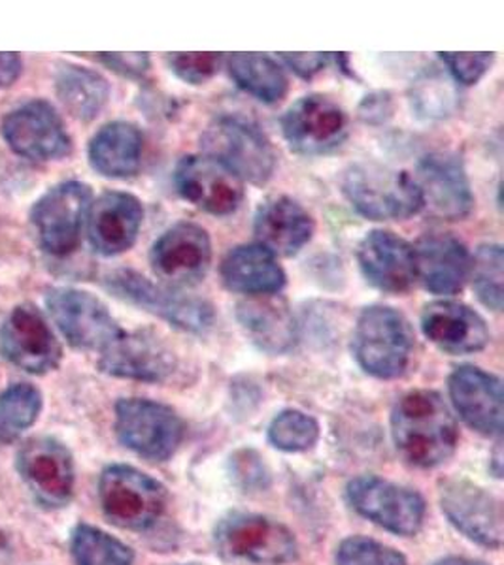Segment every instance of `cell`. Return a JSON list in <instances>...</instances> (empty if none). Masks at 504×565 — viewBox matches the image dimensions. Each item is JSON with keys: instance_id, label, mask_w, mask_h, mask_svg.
<instances>
[{"instance_id": "cell-39", "label": "cell", "mask_w": 504, "mask_h": 565, "mask_svg": "<svg viewBox=\"0 0 504 565\" xmlns=\"http://www.w3.org/2000/svg\"><path fill=\"white\" fill-rule=\"evenodd\" d=\"M442 63L463 85L479 84L495 61L493 53H442Z\"/></svg>"}, {"instance_id": "cell-29", "label": "cell", "mask_w": 504, "mask_h": 565, "mask_svg": "<svg viewBox=\"0 0 504 565\" xmlns=\"http://www.w3.org/2000/svg\"><path fill=\"white\" fill-rule=\"evenodd\" d=\"M144 138L140 129L127 121L104 125L90 141L91 167L114 180L130 178L143 162Z\"/></svg>"}, {"instance_id": "cell-20", "label": "cell", "mask_w": 504, "mask_h": 565, "mask_svg": "<svg viewBox=\"0 0 504 565\" xmlns=\"http://www.w3.org/2000/svg\"><path fill=\"white\" fill-rule=\"evenodd\" d=\"M98 367L122 380L161 383L176 370V356L154 332L122 334L104 349Z\"/></svg>"}, {"instance_id": "cell-3", "label": "cell", "mask_w": 504, "mask_h": 565, "mask_svg": "<svg viewBox=\"0 0 504 565\" xmlns=\"http://www.w3.org/2000/svg\"><path fill=\"white\" fill-rule=\"evenodd\" d=\"M343 193L370 221H401L423 207L420 189L407 172L380 164H356L344 172Z\"/></svg>"}, {"instance_id": "cell-5", "label": "cell", "mask_w": 504, "mask_h": 565, "mask_svg": "<svg viewBox=\"0 0 504 565\" xmlns=\"http://www.w3.org/2000/svg\"><path fill=\"white\" fill-rule=\"evenodd\" d=\"M98 495L106 519L125 530H148L167 505L161 482L129 466H112L98 482Z\"/></svg>"}, {"instance_id": "cell-27", "label": "cell", "mask_w": 504, "mask_h": 565, "mask_svg": "<svg viewBox=\"0 0 504 565\" xmlns=\"http://www.w3.org/2000/svg\"><path fill=\"white\" fill-rule=\"evenodd\" d=\"M237 317L253 343L266 353H287L297 341L295 317L282 298L252 296L237 306Z\"/></svg>"}, {"instance_id": "cell-6", "label": "cell", "mask_w": 504, "mask_h": 565, "mask_svg": "<svg viewBox=\"0 0 504 565\" xmlns=\"http://www.w3.org/2000/svg\"><path fill=\"white\" fill-rule=\"evenodd\" d=\"M104 287L119 300L161 317L186 332L202 334L212 328L213 308L207 300L157 287L136 271H112L104 279Z\"/></svg>"}, {"instance_id": "cell-37", "label": "cell", "mask_w": 504, "mask_h": 565, "mask_svg": "<svg viewBox=\"0 0 504 565\" xmlns=\"http://www.w3.org/2000/svg\"><path fill=\"white\" fill-rule=\"evenodd\" d=\"M336 565H408L401 554L365 537L344 541L336 553Z\"/></svg>"}, {"instance_id": "cell-12", "label": "cell", "mask_w": 504, "mask_h": 565, "mask_svg": "<svg viewBox=\"0 0 504 565\" xmlns=\"http://www.w3.org/2000/svg\"><path fill=\"white\" fill-rule=\"evenodd\" d=\"M2 136L13 153L33 161L63 159L72 149L65 122L45 100H31L8 114Z\"/></svg>"}, {"instance_id": "cell-38", "label": "cell", "mask_w": 504, "mask_h": 565, "mask_svg": "<svg viewBox=\"0 0 504 565\" xmlns=\"http://www.w3.org/2000/svg\"><path fill=\"white\" fill-rule=\"evenodd\" d=\"M221 57L216 53H176L168 57L170 71L188 84L201 85L218 72Z\"/></svg>"}, {"instance_id": "cell-14", "label": "cell", "mask_w": 504, "mask_h": 565, "mask_svg": "<svg viewBox=\"0 0 504 565\" xmlns=\"http://www.w3.org/2000/svg\"><path fill=\"white\" fill-rule=\"evenodd\" d=\"M18 471L44 508H63L74 492V462L65 445L53 437H33L20 449Z\"/></svg>"}, {"instance_id": "cell-10", "label": "cell", "mask_w": 504, "mask_h": 565, "mask_svg": "<svg viewBox=\"0 0 504 565\" xmlns=\"http://www.w3.org/2000/svg\"><path fill=\"white\" fill-rule=\"evenodd\" d=\"M216 543L229 558L253 564H287L297 558V541L287 527L259 514H233L220 522Z\"/></svg>"}, {"instance_id": "cell-17", "label": "cell", "mask_w": 504, "mask_h": 565, "mask_svg": "<svg viewBox=\"0 0 504 565\" xmlns=\"http://www.w3.org/2000/svg\"><path fill=\"white\" fill-rule=\"evenodd\" d=\"M416 185L420 189L423 206L447 221L469 217L474 206L471 183L458 154L431 153L418 164Z\"/></svg>"}, {"instance_id": "cell-43", "label": "cell", "mask_w": 504, "mask_h": 565, "mask_svg": "<svg viewBox=\"0 0 504 565\" xmlns=\"http://www.w3.org/2000/svg\"><path fill=\"white\" fill-rule=\"evenodd\" d=\"M23 63L18 53H0V89L15 84V79L21 76Z\"/></svg>"}, {"instance_id": "cell-1", "label": "cell", "mask_w": 504, "mask_h": 565, "mask_svg": "<svg viewBox=\"0 0 504 565\" xmlns=\"http://www.w3.org/2000/svg\"><path fill=\"white\" fill-rule=\"evenodd\" d=\"M391 428L397 449L418 468L447 462L458 445V424L447 402L433 391L402 396L395 405Z\"/></svg>"}, {"instance_id": "cell-34", "label": "cell", "mask_w": 504, "mask_h": 565, "mask_svg": "<svg viewBox=\"0 0 504 565\" xmlns=\"http://www.w3.org/2000/svg\"><path fill=\"white\" fill-rule=\"evenodd\" d=\"M503 247L480 245L472 263V281L480 302L493 311L503 308Z\"/></svg>"}, {"instance_id": "cell-15", "label": "cell", "mask_w": 504, "mask_h": 565, "mask_svg": "<svg viewBox=\"0 0 504 565\" xmlns=\"http://www.w3.org/2000/svg\"><path fill=\"white\" fill-rule=\"evenodd\" d=\"M348 498L363 516L389 532L414 535L423 524L426 503L421 495L378 477H359L349 482Z\"/></svg>"}, {"instance_id": "cell-2", "label": "cell", "mask_w": 504, "mask_h": 565, "mask_svg": "<svg viewBox=\"0 0 504 565\" xmlns=\"http://www.w3.org/2000/svg\"><path fill=\"white\" fill-rule=\"evenodd\" d=\"M208 159L227 168L240 181L263 185L276 168L271 140L255 122L240 116L216 117L201 138Z\"/></svg>"}, {"instance_id": "cell-42", "label": "cell", "mask_w": 504, "mask_h": 565, "mask_svg": "<svg viewBox=\"0 0 504 565\" xmlns=\"http://www.w3.org/2000/svg\"><path fill=\"white\" fill-rule=\"evenodd\" d=\"M359 114L367 122H381L391 116V98L388 93H375L363 100Z\"/></svg>"}, {"instance_id": "cell-9", "label": "cell", "mask_w": 504, "mask_h": 565, "mask_svg": "<svg viewBox=\"0 0 504 565\" xmlns=\"http://www.w3.org/2000/svg\"><path fill=\"white\" fill-rule=\"evenodd\" d=\"M90 207L91 189L80 181H65L48 191L31 212L42 249L55 257H66L78 249Z\"/></svg>"}, {"instance_id": "cell-41", "label": "cell", "mask_w": 504, "mask_h": 565, "mask_svg": "<svg viewBox=\"0 0 504 565\" xmlns=\"http://www.w3.org/2000/svg\"><path fill=\"white\" fill-rule=\"evenodd\" d=\"M329 55H322V53H298V55H282V61L285 65L290 66L292 71L297 72L301 77L316 76L317 72L324 71L325 65L329 63Z\"/></svg>"}, {"instance_id": "cell-8", "label": "cell", "mask_w": 504, "mask_h": 565, "mask_svg": "<svg viewBox=\"0 0 504 565\" xmlns=\"http://www.w3.org/2000/svg\"><path fill=\"white\" fill-rule=\"evenodd\" d=\"M45 306L61 334L74 349L104 351L124 334L116 319L97 296L85 290L57 287L48 290Z\"/></svg>"}, {"instance_id": "cell-4", "label": "cell", "mask_w": 504, "mask_h": 565, "mask_svg": "<svg viewBox=\"0 0 504 565\" xmlns=\"http://www.w3.org/2000/svg\"><path fill=\"white\" fill-rule=\"evenodd\" d=\"M351 349L365 372L380 380H393L408 367L414 351V334L410 322L397 309L370 306L357 319Z\"/></svg>"}, {"instance_id": "cell-31", "label": "cell", "mask_w": 504, "mask_h": 565, "mask_svg": "<svg viewBox=\"0 0 504 565\" xmlns=\"http://www.w3.org/2000/svg\"><path fill=\"white\" fill-rule=\"evenodd\" d=\"M227 66L240 89L261 103H279L287 93V77L274 58L258 53H237L227 58Z\"/></svg>"}, {"instance_id": "cell-26", "label": "cell", "mask_w": 504, "mask_h": 565, "mask_svg": "<svg viewBox=\"0 0 504 565\" xmlns=\"http://www.w3.org/2000/svg\"><path fill=\"white\" fill-rule=\"evenodd\" d=\"M253 232L259 245L274 257H293L311 242L314 221L295 200L276 196L259 207Z\"/></svg>"}, {"instance_id": "cell-35", "label": "cell", "mask_w": 504, "mask_h": 565, "mask_svg": "<svg viewBox=\"0 0 504 565\" xmlns=\"http://www.w3.org/2000/svg\"><path fill=\"white\" fill-rule=\"evenodd\" d=\"M269 437L272 445L287 452H301L308 450L316 445L319 437V426L314 418L304 413L290 412L280 413L269 428Z\"/></svg>"}, {"instance_id": "cell-24", "label": "cell", "mask_w": 504, "mask_h": 565, "mask_svg": "<svg viewBox=\"0 0 504 565\" xmlns=\"http://www.w3.org/2000/svg\"><path fill=\"white\" fill-rule=\"evenodd\" d=\"M453 405L471 428L484 436L503 430V385L479 367H458L450 377Z\"/></svg>"}, {"instance_id": "cell-21", "label": "cell", "mask_w": 504, "mask_h": 565, "mask_svg": "<svg viewBox=\"0 0 504 565\" xmlns=\"http://www.w3.org/2000/svg\"><path fill=\"white\" fill-rule=\"evenodd\" d=\"M357 260L367 281L389 295H402L418 279L412 245L388 231H372L363 238Z\"/></svg>"}, {"instance_id": "cell-40", "label": "cell", "mask_w": 504, "mask_h": 565, "mask_svg": "<svg viewBox=\"0 0 504 565\" xmlns=\"http://www.w3.org/2000/svg\"><path fill=\"white\" fill-rule=\"evenodd\" d=\"M95 58L111 71L133 79H140L149 71V57L144 53H104Z\"/></svg>"}, {"instance_id": "cell-36", "label": "cell", "mask_w": 504, "mask_h": 565, "mask_svg": "<svg viewBox=\"0 0 504 565\" xmlns=\"http://www.w3.org/2000/svg\"><path fill=\"white\" fill-rule=\"evenodd\" d=\"M453 103H455V93L450 87L447 77L439 72L421 77L412 93V104L420 116H448L452 111Z\"/></svg>"}, {"instance_id": "cell-11", "label": "cell", "mask_w": 504, "mask_h": 565, "mask_svg": "<svg viewBox=\"0 0 504 565\" xmlns=\"http://www.w3.org/2000/svg\"><path fill=\"white\" fill-rule=\"evenodd\" d=\"M0 353L23 372L44 375L59 366L63 349L40 309L21 303L0 327Z\"/></svg>"}, {"instance_id": "cell-22", "label": "cell", "mask_w": 504, "mask_h": 565, "mask_svg": "<svg viewBox=\"0 0 504 565\" xmlns=\"http://www.w3.org/2000/svg\"><path fill=\"white\" fill-rule=\"evenodd\" d=\"M144 207L129 193H104L90 207V244L103 257L129 250L143 226Z\"/></svg>"}, {"instance_id": "cell-44", "label": "cell", "mask_w": 504, "mask_h": 565, "mask_svg": "<svg viewBox=\"0 0 504 565\" xmlns=\"http://www.w3.org/2000/svg\"><path fill=\"white\" fill-rule=\"evenodd\" d=\"M434 565H484L480 564V562H474V559L466 558H447L439 562V564Z\"/></svg>"}, {"instance_id": "cell-28", "label": "cell", "mask_w": 504, "mask_h": 565, "mask_svg": "<svg viewBox=\"0 0 504 565\" xmlns=\"http://www.w3.org/2000/svg\"><path fill=\"white\" fill-rule=\"evenodd\" d=\"M221 279L231 292L248 296L276 295L285 285L282 266L259 244L229 250L221 264Z\"/></svg>"}, {"instance_id": "cell-30", "label": "cell", "mask_w": 504, "mask_h": 565, "mask_svg": "<svg viewBox=\"0 0 504 565\" xmlns=\"http://www.w3.org/2000/svg\"><path fill=\"white\" fill-rule=\"evenodd\" d=\"M55 90L66 111L80 121H93L111 97V85L98 72L76 65L59 66Z\"/></svg>"}, {"instance_id": "cell-23", "label": "cell", "mask_w": 504, "mask_h": 565, "mask_svg": "<svg viewBox=\"0 0 504 565\" xmlns=\"http://www.w3.org/2000/svg\"><path fill=\"white\" fill-rule=\"evenodd\" d=\"M421 330L427 340L448 354L479 353L490 343L484 319L465 303L440 300L421 313Z\"/></svg>"}, {"instance_id": "cell-33", "label": "cell", "mask_w": 504, "mask_h": 565, "mask_svg": "<svg viewBox=\"0 0 504 565\" xmlns=\"http://www.w3.org/2000/svg\"><path fill=\"white\" fill-rule=\"evenodd\" d=\"M72 554L78 565H133L130 548L97 527L80 526L74 532Z\"/></svg>"}, {"instance_id": "cell-25", "label": "cell", "mask_w": 504, "mask_h": 565, "mask_svg": "<svg viewBox=\"0 0 504 565\" xmlns=\"http://www.w3.org/2000/svg\"><path fill=\"white\" fill-rule=\"evenodd\" d=\"M416 274L433 295H455L463 289L471 258L465 245L452 234H426L416 242Z\"/></svg>"}, {"instance_id": "cell-16", "label": "cell", "mask_w": 504, "mask_h": 565, "mask_svg": "<svg viewBox=\"0 0 504 565\" xmlns=\"http://www.w3.org/2000/svg\"><path fill=\"white\" fill-rule=\"evenodd\" d=\"M149 260L157 276L168 285H195L207 276L212 263L210 236L195 223H178L157 239Z\"/></svg>"}, {"instance_id": "cell-19", "label": "cell", "mask_w": 504, "mask_h": 565, "mask_svg": "<svg viewBox=\"0 0 504 565\" xmlns=\"http://www.w3.org/2000/svg\"><path fill=\"white\" fill-rule=\"evenodd\" d=\"M440 503L453 526L480 545L498 548L503 543V509L493 495L463 481L442 482Z\"/></svg>"}, {"instance_id": "cell-13", "label": "cell", "mask_w": 504, "mask_h": 565, "mask_svg": "<svg viewBox=\"0 0 504 565\" xmlns=\"http://www.w3.org/2000/svg\"><path fill=\"white\" fill-rule=\"evenodd\" d=\"M282 130L295 153L316 157L343 146L348 136V117L329 97L308 95L285 111Z\"/></svg>"}, {"instance_id": "cell-18", "label": "cell", "mask_w": 504, "mask_h": 565, "mask_svg": "<svg viewBox=\"0 0 504 565\" xmlns=\"http://www.w3.org/2000/svg\"><path fill=\"white\" fill-rule=\"evenodd\" d=\"M175 183L183 199L212 215L237 212L244 199L242 181L207 154L183 157L176 164Z\"/></svg>"}, {"instance_id": "cell-7", "label": "cell", "mask_w": 504, "mask_h": 565, "mask_svg": "<svg viewBox=\"0 0 504 565\" xmlns=\"http://www.w3.org/2000/svg\"><path fill=\"white\" fill-rule=\"evenodd\" d=\"M183 423L168 405L151 399H119L116 431L122 444L149 460H167L183 439Z\"/></svg>"}, {"instance_id": "cell-32", "label": "cell", "mask_w": 504, "mask_h": 565, "mask_svg": "<svg viewBox=\"0 0 504 565\" xmlns=\"http://www.w3.org/2000/svg\"><path fill=\"white\" fill-rule=\"evenodd\" d=\"M42 412V396L33 385H13L0 394V444H10L31 428Z\"/></svg>"}]
</instances>
